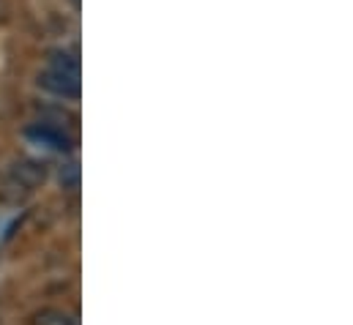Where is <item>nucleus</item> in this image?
I'll list each match as a JSON object with an SVG mask.
<instances>
[{
    "label": "nucleus",
    "mask_w": 353,
    "mask_h": 325,
    "mask_svg": "<svg viewBox=\"0 0 353 325\" xmlns=\"http://www.w3.org/2000/svg\"><path fill=\"white\" fill-rule=\"evenodd\" d=\"M11 175H14V180L19 183V186H25L28 191L33 189V186H39L41 180H44V164L39 162H19L14 169H11Z\"/></svg>",
    "instance_id": "7ed1b4c3"
},
{
    "label": "nucleus",
    "mask_w": 353,
    "mask_h": 325,
    "mask_svg": "<svg viewBox=\"0 0 353 325\" xmlns=\"http://www.w3.org/2000/svg\"><path fill=\"white\" fill-rule=\"evenodd\" d=\"M30 325H80L77 317L72 312H63V309H41L33 315Z\"/></svg>",
    "instance_id": "20e7f679"
},
{
    "label": "nucleus",
    "mask_w": 353,
    "mask_h": 325,
    "mask_svg": "<svg viewBox=\"0 0 353 325\" xmlns=\"http://www.w3.org/2000/svg\"><path fill=\"white\" fill-rule=\"evenodd\" d=\"M77 180H80V167L77 164H66L61 169V183L63 186H77Z\"/></svg>",
    "instance_id": "39448f33"
},
{
    "label": "nucleus",
    "mask_w": 353,
    "mask_h": 325,
    "mask_svg": "<svg viewBox=\"0 0 353 325\" xmlns=\"http://www.w3.org/2000/svg\"><path fill=\"white\" fill-rule=\"evenodd\" d=\"M25 137H28L33 145L47 148V151H55V154H69L72 145H74L72 137H69L63 129H58V126H52V123H47V120L30 123V126L25 129Z\"/></svg>",
    "instance_id": "f03ea898"
},
{
    "label": "nucleus",
    "mask_w": 353,
    "mask_h": 325,
    "mask_svg": "<svg viewBox=\"0 0 353 325\" xmlns=\"http://www.w3.org/2000/svg\"><path fill=\"white\" fill-rule=\"evenodd\" d=\"M39 87L58 98H80L83 93V80H80V63L72 55H52V66L39 74Z\"/></svg>",
    "instance_id": "f257e3e1"
}]
</instances>
